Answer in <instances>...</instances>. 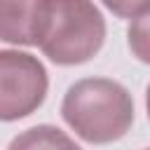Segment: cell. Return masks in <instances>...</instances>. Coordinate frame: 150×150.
<instances>
[{"label":"cell","mask_w":150,"mask_h":150,"mask_svg":"<svg viewBox=\"0 0 150 150\" xmlns=\"http://www.w3.org/2000/svg\"><path fill=\"white\" fill-rule=\"evenodd\" d=\"M49 77L42 61L28 52L0 49V122L33 115L47 96Z\"/></svg>","instance_id":"obj_3"},{"label":"cell","mask_w":150,"mask_h":150,"mask_svg":"<svg viewBox=\"0 0 150 150\" xmlns=\"http://www.w3.org/2000/svg\"><path fill=\"white\" fill-rule=\"evenodd\" d=\"M127 45L141 63H150V9L131 21L127 30Z\"/></svg>","instance_id":"obj_6"},{"label":"cell","mask_w":150,"mask_h":150,"mask_svg":"<svg viewBox=\"0 0 150 150\" xmlns=\"http://www.w3.org/2000/svg\"><path fill=\"white\" fill-rule=\"evenodd\" d=\"M101 2L120 19H136L150 9V0H101Z\"/></svg>","instance_id":"obj_7"},{"label":"cell","mask_w":150,"mask_h":150,"mask_svg":"<svg viewBox=\"0 0 150 150\" xmlns=\"http://www.w3.org/2000/svg\"><path fill=\"white\" fill-rule=\"evenodd\" d=\"M148 150H150V148H148Z\"/></svg>","instance_id":"obj_9"},{"label":"cell","mask_w":150,"mask_h":150,"mask_svg":"<svg viewBox=\"0 0 150 150\" xmlns=\"http://www.w3.org/2000/svg\"><path fill=\"white\" fill-rule=\"evenodd\" d=\"M49 0H0V40L9 45H38Z\"/></svg>","instance_id":"obj_4"},{"label":"cell","mask_w":150,"mask_h":150,"mask_svg":"<svg viewBox=\"0 0 150 150\" xmlns=\"http://www.w3.org/2000/svg\"><path fill=\"white\" fill-rule=\"evenodd\" d=\"M61 117L84 143H115L134 124V98L110 77H84L63 94Z\"/></svg>","instance_id":"obj_1"},{"label":"cell","mask_w":150,"mask_h":150,"mask_svg":"<svg viewBox=\"0 0 150 150\" xmlns=\"http://www.w3.org/2000/svg\"><path fill=\"white\" fill-rule=\"evenodd\" d=\"M105 42V19L94 0H49L38 47L56 66H80Z\"/></svg>","instance_id":"obj_2"},{"label":"cell","mask_w":150,"mask_h":150,"mask_svg":"<svg viewBox=\"0 0 150 150\" xmlns=\"http://www.w3.org/2000/svg\"><path fill=\"white\" fill-rule=\"evenodd\" d=\"M7 150H82L66 131L52 124L30 127L12 138Z\"/></svg>","instance_id":"obj_5"},{"label":"cell","mask_w":150,"mask_h":150,"mask_svg":"<svg viewBox=\"0 0 150 150\" xmlns=\"http://www.w3.org/2000/svg\"><path fill=\"white\" fill-rule=\"evenodd\" d=\"M145 110H148V120H150V84L145 89Z\"/></svg>","instance_id":"obj_8"}]
</instances>
